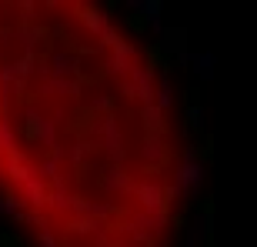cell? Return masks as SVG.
Here are the masks:
<instances>
[{
	"label": "cell",
	"mask_w": 257,
	"mask_h": 247,
	"mask_svg": "<svg viewBox=\"0 0 257 247\" xmlns=\"http://www.w3.org/2000/svg\"><path fill=\"white\" fill-rule=\"evenodd\" d=\"M7 204L40 247H167L184 171L151 50L87 4H20Z\"/></svg>",
	"instance_id": "obj_1"
}]
</instances>
